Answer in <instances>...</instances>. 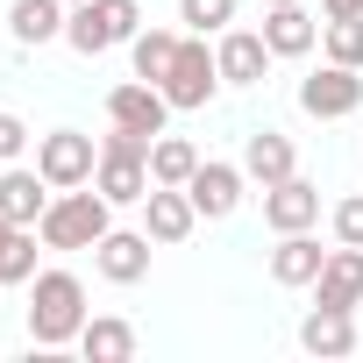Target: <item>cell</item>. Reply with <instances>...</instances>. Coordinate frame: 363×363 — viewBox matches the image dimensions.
I'll list each match as a JSON object with an SVG mask.
<instances>
[{"label":"cell","mask_w":363,"mask_h":363,"mask_svg":"<svg viewBox=\"0 0 363 363\" xmlns=\"http://www.w3.org/2000/svg\"><path fill=\"white\" fill-rule=\"evenodd\" d=\"M114 228V200L93 186V193H79V186H65L50 207H43V221H36V235H43V250H93L100 235Z\"/></svg>","instance_id":"cell-2"},{"label":"cell","mask_w":363,"mask_h":363,"mask_svg":"<svg viewBox=\"0 0 363 363\" xmlns=\"http://www.w3.org/2000/svg\"><path fill=\"white\" fill-rule=\"evenodd\" d=\"M93 186H100L114 207H143V193L157 186V178H150V157H135V150H100Z\"/></svg>","instance_id":"cell-16"},{"label":"cell","mask_w":363,"mask_h":363,"mask_svg":"<svg viewBox=\"0 0 363 363\" xmlns=\"http://www.w3.org/2000/svg\"><path fill=\"white\" fill-rule=\"evenodd\" d=\"M356 306H313L299 320V349L306 356H356Z\"/></svg>","instance_id":"cell-14"},{"label":"cell","mask_w":363,"mask_h":363,"mask_svg":"<svg viewBox=\"0 0 363 363\" xmlns=\"http://www.w3.org/2000/svg\"><path fill=\"white\" fill-rule=\"evenodd\" d=\"M264 43H271V57H306L320 43V22L299 8V0H285V8L264 15Z\"/></svg>","instance_id":"cell-18"},{"label":"cell","mask_w":363,"mask_h":363,"mask_svg":"<svg viewBox=\"0 0 363 363\" xmlns=\"http://www.w3.org/2000/svg\"><path fill=\"white\" fill-rule=\"evenodd\" d=\"M178 22H186L193 36H221L235 22V0H178Z\"/></svg>","instance_id":"cell-26"},{"label":"cell","mask_w":363,"mask_h":363,"mask_svg":"<svg viewBox=\"0 0 363 363\" xmlns=\"http://www.w3.org/2000/svg\"><path fill=\"white\" fill-rule=\"evenodd\" d=\"M93 264L107 285H143L150 278V228H107L93 242Z\"/></svg>","instance_id":"cell-8"},{"label":"cell","mask_w":363,"mask_h":363,"mask_svg":"<svg viewBox=\"0 0 363 363\" xmlns=\"http://www.w3.org/2000/svg\"><path fill=\"white\" fill-rule=\"evenodd\" d=\"M36 228H15L8 214H0V285H29L36 278Z\"/></svg>","instance_id":"cell-22"},{"label":"cell","mask_w":363,"mask_h":363,"mask_svg":"<svg viewBox=\"0 0 363 363\" xmlns=\"http://www.w3.org/2000/svg\"><path fill=\"white\" fill-rule=\"evenodd\" d=\"M29 150V128H22V114H0V164H15Z\"/></svg>","instance_id":"cell-28"},{"label":"cell","mask_w":363,"mask_h":363,"mask_svg":"<svg viewBox=\"0 0 363 363\" xmlns=\"http://www.w3.org/2000/svg\"><path fill=\"white\" fill-rule=\"evenodd\" d=\"M264 221H271L278 235L313 228V221H320V186H306L299 171H292V178H278V186H264Z\"/></svg>","instance_id":"cell-13"},{"label":"cell","mask_w":363,"mask_h":363,"mask_svg":"<svg viewBox=\"0 0 363 363\" xmlns=\"http://www.w3.org/2000/svg\"><path fill=\"white\" fill-rule=\"evenodd\" d=\"M320 15L335 22V15H363V0H320Z\"/></svg>","instance_id":"cell-29"},{"label":"cell","mask_w":363,"mask_h":363,"mask_svg":"<svg viewBox=\"0 0 363 363\" xmlns=\"http://www.w3.org/2000/svg\"><path fill=\"white\" fill-rule=\"evenodd\" d=\"M242 171L257 178V186H278V178H292V171H299V157H292V135H278V128H257V135L242 143Z\"/></svg>","instance_id":"cell-19"},{"label":"cell","mask_w":363,"mask_h":363,"mask_svg":"<svg viewBox=\"0 0 363 363\" xmlns=\"http://www.w3.org/2000/svg\"><path fill=\"white\" fill-rule=\"evenodd\" d=\"M313 306H363V250L356 242H335L320 278H313Z\"/></svg>","instance_id":"cell-15"},{"label":"cell","mask_w":363,"mask_h":363,"mask_svg":"<svg viewBox=\"0 0 363 363\" xmlns=\"http://www.w3.org/2000/svg\"><path fill=\"white\" fill-rule=\"evenodd\" d=\"M193 171H200V150L186 135H157L150 143V178H157V186H186Z\"/></svg>","instance_id":"cell-23"},{"label":"cell","mask_w":363,"mask_h":363,"mask_svg":"<svg viewBox=\"0 0 363 363\" xmlns=\"http://www.w3.org/2000/svg\"><path fill=\"white\" fill-rule=\"evenodd\" d=\"M214 65H221V86H264V72H271V43H264V29H221Z\"/></svg>","instance_id":"cell-10"},{"label":"cell","mask_w":363,"mask_h":363,"mask_svg":"<svg viewBox=\"0 0 363 363\" xmlns=\"http://www.w3.org/2000/svg\"><path fill=\"white\" fill-rule=\"evenodd\" d=\"M320 264H328V250H320L306 228L278 235V250H271V278H278V285H313V278H320Z\"/></svg>","instance_id":"cell-20"},{"label":"cell","mask_w":363,"mask_h":363,"mask_svg":"<svg viewBox=\"0 0 363 363\" xmlns=\"http://www.w3.org/2000/svg\"><path fill=\"white\" fill-rule=\"evenodd\" d=\"M335 242H356V250H363V193H349V200L335 207Z\"/></svg>","instance_id":"cell-27"},{"label":"cell","mask_w":363,"mask_h":363,"mask_svg":"<svg viewBox=\"0 0 363 363\" xmlns=\"http://www.w3.org/2000/svg\"><path fill=\"white\" fill-rule=\"evenodd\" d=\"M65 8H79V0H65Z\"/></svg>","instance_id":"cell-31"},{"label":"cell","mask_w":363,"mask_h":363,"mask_svg":"<svg viewBox=\"0 0 363 363\" xmlns=\"http://www.w3.org/2000/svg\"><path fill=\"white\" fill-rule=\"evenodd\" d=\"M36 171L50 178L57 193H65V186H93L100 143H93L86 128H50V135H36Z\"/></svg>","instance_id":"cell-5"},{"label":"cell","mask_w":363,"mask_h":363,"mask_svg":"<svg viewBox=\"0 0 363 363\" xmlns=\"http://www.w3.org/2000/svg\"><path fill=\"white\" fill-rule=\"evenodd\" d=\"M320 50H328V65L363 72V15H335V22H320Z\"/></svg>","instance_id":"cell-25"},{"label":"cell","mask_w":363,"mask_h":363,"mask_svg":"<svg viewBox=\"0 0 363 363\" xmlns=\"http://www.w3.org/2000/svg\"><path fill=\"white\" fill-rule=\"evenodd\" d=\"M178 43L186 36H171V29H135V43H128V65H135V79H164L171 72V57H178Z\"/></svg>","instance_id":"cell-24"},{"label":"cell","mask_w":363,"mask_h":363,"mask_svg":"<svg viewBox=\"0 0 363 363\" xmlns=\"http://www.w3.org/2000/svg\"><path fill=\"white\" fill-rule=\"evenodd\" d=\"M164 114H171V100H164V86H150V79H121V86L107 93V121H114V128L164 135Z\"/></svg>","instance_id":"cell-7"},{"label":"cell","mask_w":363,"mask_h":363,"mask_svg":"<svg viewBox=\"0 0 363 363\" xmlns=\"http://www.w3.org/2000/svg\"><path fill=\"white\" fill-rule=\"evenodd\" d=\"M50 200H57V186H50L43 171H29V164H8V171H0V214H8L15 228H36Z\"/></svg>","instance_id":"cell-12"},{"label":"cell","mask_w":363,"mask_h":363,"mask_svg":"<svg viewBox=\"0 0 363 363\" xmlns=\"http://www.w3.org/2000/svg\"><path fill=\"white\" fill-rule=\"evenodd\" d=\"M299 107H306L313 121H342V114L363 107V79H356L349 65H320V72L299 79Z\"/></svg>","instance_id":"cell-6"},{"label":"cell","mask_w":363,"mask_h":363,"mask_svg":"<svg viewBox=\"0 0 363 363\" xmlns=\"http://www.w3.org/2000/svg\"><path fill=\"white\" fill-rule=\"evenodd\" d=\"M157 86H164V100H171L178 114H200V107L214 100V86H221V65H214L207 36H186V43H178V57H171V72H164Z\"/></svg>","instance_id":"cell-4"},{"label":"cell","mask_w":363,"mask_h":363,"mask_svg":"<svg viewBox=\"0 0 363 363\" xmlns=\"http://www.w3.org/2000/svg\"><path fill=\"white\" fill-rule=\"evenodd\" d=\"M86 320H93V313H86V285H79V271H36V278H29V342H36V349H65V342H79Z\"/></svg>","instance_id":"cell-1"},{"label":"cell","mask_w":363,"mask_h":363,"mask_svg":"<svg viewBox=\"0 0 363 363\" xmlns=\"http://www.w3.org/2000/svg\"><path fill=\"white\" fill-rule=\"evenodd\" d=\"M135 29H143V8H135V0H79L72 22H65V43H72L79 57H100V50H114V43H135Z\"/></svg>","instance_id":"cell-3"},{"label":"cell","mask_w":363,"mask_h":363,"mask_svg":"<svg viewBox=\"0 0 363 363\" xmlns=\"http://www.w3.org/2000/svg\"><path fill=\"white\" fill-rule=\"evenodd\" d=\"M264 8H285V0H264Z\"/></svg>","instance_id":"cell-30"},{"label":"cell","mask_w":363,"mask_h":363,"mask_svg":"<svg viewBox=\"0 0 363 363\" xmlns=\"http://www.w3.org/2000/svg\"><path fill=\"white\" fill-rule=\"evenodd\" d=\"M242 186H250L242 164H207V157H200V171L186 178V193H193L200 221H228V214L242 207Z\"/></svg>","instance_id":"cell-9"},{"label":"cell","mask_w":363,"mask_h":363,"mask_svg":"<svg viewBox=\"0 0 363 363\" xmlns=\"http://www.w3.org/2000/svg\"><path fill=\"white\" fill-rule=\"evenodd\" d=\"M143 228H150V242H186V235L200 228L193 193H186V186H150V193H143Z\"/></svg>","instance_id":"cell-11"},{"label":"cell","mask_w":363,"mask_h":363,"mask_svg":"<svg viewBox=\"0 0 363 363\" xmlns=\"http://www.w3.org/2000/svg\"><path fill=\"white\" fill-rule=\"evenodd\" d=\"M65 22H72V8H65V0H15V8H8V36H15L22 50L57 43V36H65Z\"/></svg>","instance_id":"cell-17"},{"label":"cell","mask_w":363,"mask_h":363,"mask_svg":"<svg viewBox=\"0 0 363 363\" xmlns=\"http://www.w3.org/2000/svg\"><path fill=\"white\" fill-rule=\"evenodd\" d=\"M79 349H86V363H128L135 356V328L121 313H93L79 328Z\"/></svg>","instance_id":"cell-21"}]
</instances>
